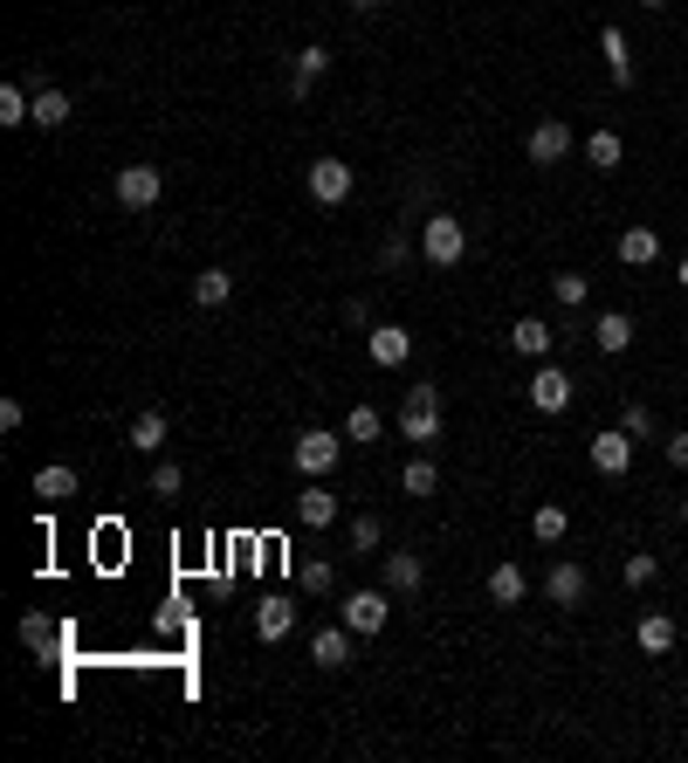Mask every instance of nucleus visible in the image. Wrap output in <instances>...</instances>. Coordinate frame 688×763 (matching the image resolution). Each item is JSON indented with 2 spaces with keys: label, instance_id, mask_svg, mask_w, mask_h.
Returning <instances> with one entry per match:
<instances>
[{
  "label": "nucleus",
  "instance_id": "obj_1",
  "mask_svg": "<svg viewBox=\"0 0 688 763\" xmlns=\"http://www.w3.org/2000/svg\"><path fill=\"white\" fill-rule=\"evenodd\" d=\"M462 254H469V227L454 220V214H427V220H420V262L454 269Z\"/></svg>",
  "mask_w": 688,
  "mask_h": 763
},
{
  "label": "nucleus",
  "instance_id": "obj_2",
  "mask_svg": "<svg viewBox=\"0 0 688 763\" xmlns=\"http://www.w3.org/2000/svg\"><path fill=\"white\" fill-rule=\"evenodd\" d=\"M290 462H296V475H311V481H324L330 468L345 462V434H324V426H311V434H296V447H290Z\"/></svg>",
  "mask_w": 688,
  "mask_h": 763
},
{
  "label": "nucleus",
  "instance_id": "obj_3",
  "mask_svg": "<svg viewBox=\"0 0 688 763\" xmlns=\"http://www.w3.org/2000/svg\"><path fill=\"white\" fill-rule=\"evenodd\" d=\"M117 207L124 214H145V207H159V193H166V172L159 166H117Z\"/></svg>",
  "mask_w": 688,
  "mask_h": 763
},
{
  "label": "nucleus",
  "instance_id": "obj_4",
  "mask_svg": "<svg viewBox=\"0 0 688 763\" xmlns=\"http://www.w3.org/2000/svg\"><path fill=\"white\" fill-rule=\"evenodd\" d=\"M386 619H393V599L386 592H345V626L359 633V640L386 633Z\"/></svg>",
  "mask_w": 688,
  "mask_h": 763
},
{
  "label": "nucleus",
  "instance_id": "obj_5",
  "mask_svg": "<svg viewBox=\"0 0 688 763\" xmlns=\"http://www.w3.org/2000/svg\"><path fill=\"white\" fill-rule=\"evenodd\" d=\"M303 186H311L317 207H345V200H351V166L345 159H317L311 172H303Z\"/></svg>",
  "mask_w": 688,
  "mask_h": 763
},
{
  "label": "nucleus",
  "instance_id": "obj_6",
  "mask_svg": "<svg viewBox=\"0 0 688 763\" xmlns=\"http://www.w3.org/2000/svg\"><path fill=\"white\" fill-rule=\"evenodd\" d=\"M523 151H530V166H565V151H572V124H565V117H544L538 132L523 138Z\"/></svg>",
  "mask_w": 688,
  "mask_h": 763
},
{
  "label": "nucleus",
  "instance_id": "obj_7",
  "mask_svg": "<svg viewBox=\"0 0 688 763\" xmlns=\"http://www.w3.org/2000/svg\"><path fill=\"white\" fill-rule=\"evenodd\" d=\"M593 468L613 475V481L633 468V434H627V426H606V434H593Z\"/></svg>",
  "mask_w": 688,
  "mask_h": 763
},
{
  "label": "nucleus",
  "instance_id": "obj_8",
  "mask_svg": "<svg viewBox=\"0 0 688 763\" xmlns=\"http://www.w3.org/2000/svg\"><path fill=\"white\" fill-rule=\"evenodd\" d=\"M585 592H593L585 565H572V557H565V565H551V578H544V599L551 605H565V613H572V605H585Z\"/></svg>",
  "mask_w": 688,
  "mask_h": 763
},
{
  "label": "nucleus",
  "instance_id": "obj_9",
  "mask_svg": "<svg viewBox=\"0 0 688 763\" xmlns=\"http://www.w3.org/2000/svg\"><path fill=\"white\" fill-rule=\"evenodd\" d=\"M530 406H538V413H565L572 406V372L538 365V378H530Z\"/></svg>",
  "mask_w": 688,
  "mask_h": 763
},
{
  "label": "nucleus",
  "instance_id": "obj_10",
  "mask_svg": "<svg viewBox=\"0 0 688 763\" xmlns=\"http://www.w3.org/2000/svg\"><path fill=\"white\" fill-rule=\"evenodd\" d=\"M406 358H414V330H399V323H372V365L399 372Z\"/></svg>",
  "mask_w": 688,
  "mask_h": 763
},
{
  "label": "nucleus",
  "instance_id": "obj_11",
  "mask_svg": "<svg viewBox=\"0 0 688 763\" xmlns=\"http://www.w3.org/2000/svg\"><path fill=\"white\" fill-rule=\"evenodd\" d=\"M420 584H427V565H420V557H414V550H386V592H393V599H414Z\"/></svg>",
  "mask_w": 688,
  "mask_h": 763
},
{
  "label": "nucleus",
  "instance_id": "obj_12",
  "mask_svg": "<svg viewBox=\"0 0 688 763\" xmlns=\"http://www.w3.org/2000/svg\"><path fill=\"white\" fill-rule=\"evenodd\" d=\"M255 633H262V647L290 640V633H296V605L290 599H262V605H255Z\"/></svg>",
  "mask_w": 688,
  "mask_h": 763
},
{
  "label": "nucleus",
  "instance_id": "obj_13",
  "mask_svg": "<svg viewBox=\"0 0 688 763\" xmlns=\"http://www.w3.org/2000/svg\"><path fill=\"white\" fill-rule=\"evenodd\" d=\"M296 523L303 529H330V523H338V496H330L324 481H311V489L296 496Z\"/></svg>",
  "mask_w": 688,
  "mask_h": 763
},
{
  "label": "nucleus",
  "instance_id": "obj_14",
  "mask_svg": "<svg viewBox=\"0 0 688 763\" xmlns=\"http://www.w3.org/2000/svg\"><path fill=\"white\" fill-rule=\"evenodd\" d=\"M311 660L324 674H338V668H351V626H324L317 640H311Z\"/></svg>",
  "mask_w": 688,
  "mask_h": 763
},
{
  "label": "nucleus",
  "instance_id": "obj_15",
  "mask_svg": "<svg viewBox=\"0 0 688 763\" xmlns=\"http://www.w3.org/2000/svg\"><path fill=\"white\" fill-rule=\"evenodd\" d=\"M551 338H557V330L544 317H517V323H509V351H523V358H544Z\"/></svg>",
  "mask_w": 688,
  "mask_h": 763
},
{
  "label": "nucleus",
  "instance_id": "obj_16",
  "mask_svg": "<svg viewBox=\"0 0 688 763\" xmlns=\"http://www.w3.org/2000/svg\"><path fill=\"white\" fill-rule=\"evenodd\" d=\"M593 344L620 358V351L633 344V317H627V310H599V317H593Z\"/></svg>",
  "mask_w": 688,
  "mask_h": 763
},
{
  "label": "nucleus",
  "instance_id": "obj_17",
  "mask_svg": "<svg viewBox=\"0 0 688 763\" xmlns=\"http://www.w3.org/2000/svg\"><path fill=\"white\" fill-rule=\"evenodd\" d=\"M620 262L627 269H654L661 262V235H654V227H627V235H620Z\"/></svg>",
  "mask_w": 688,
  "mask_h": 763
},
{
  "label": "nucleus",
  "instance_id": "obj_18",
  "mask_svg": "<svg viewBox=\"0 0 688 763\" xmlns=\"http://www.w3.org/2000/svg\"><path fill=\"white\" fill-rule=\"evenodd\" d=\"M599 56H606V69H613V83L633 90V48H627L620 29H599Z\"/></svg>",
  "mask_w": 688,
  "mask_h": 763
},
{
  "label": "nucleus",
  "instance_id": "obj_19",
  "mask_svg": "<svg viewBox=\"0 0 688 763\" xmlns=\"http://www.w3.org/2000/svg\"><path fill=\"white\" fill-rule=\"evenodd\" d=\"M523 599H530L523 565H496V571H489V605H523Z\"/></svg>",
  "mask_w": 688,
  "mask_h": 763
},
{
  "label": "nucleus",
  "instance_id": "obj_20",
  "mask_svg": "<svg viewBox=\"0 0 688 763\" xmlns=\"http://www.w3.org/2000/svg\"><path fill=\"white\" fill-rule=\"evenodd\" d=\"M633 647H641V653H668V647H675V619H668V613H641V626H633Z\"/></svg>",
  "mask_w": 688,
  "mask_h": 763
},
{
  "label": "nucleus",
  "instance_id": "obj_21",
  "mask_svg": "<svg viewBox=\"0 0 688 763\" xmlns=\"http://www.w3.org/2000/svg\"><path fill=\"white\" fill-rule=\"evenodd\" d=\"M227 296H235V275H227V269H200L193 275V303H200V310H221Z\"/></svg>",
  "mask_w": 688,
  "mask_h": 763
},
{
  "label": "nucleus",
  "instance_id": "obj_22",
  "mask_svg": "<svg viewBox=\"0 0 688 763\" xmlns=\"http://www.w3.org/2000/svg\"><path fill=\"white\" fill-rule=\"evenodd\" d=\"M124 447H138V454H159V447H166V413H159V406L132 420V434H124Z\"/></svg>",
  "mask_w": 688,
  "mask_h": 763
},
{
  "label": "nucleus",
  "instance_id": "obj_23",
  "mask_svg": "<svg viewBox=\"0 0 688 763\" xmlns=\"http://www.w3.org/2000/svg\"><path fill=\"white\" fill-rule=\"evenodd\" d=\"M69 90H56V83H42L35 90V124H42V132H56V124H69Z\"/></svg>",
  "mask_w": 688,
  "mask_h": 763
},
{
  "label": "nucleus",
  "instance_id": "obj_24",
  "mask_svg": "<svg viewBox=\"0 0 688 763\" xmlns=\"http://www.w3.org/2000/svg\"><path fill=\"white\" fill-rule=\"evenodd\" d=\"M76 489H83V481H76V468H63V462H56V468H42V475H35V496H42L48 509H56V502H69Z\"/></svg>",
  "mask_w": 688,
  "mask_h": 763
},
{
  "label": "nucleus",
  "instance_id": "obj_25",
  "mask_svg": "<svg viewBox=\"0 0 688 763\" xmlns=\"http://www.w3.org/2000/svg\"><path fill=\"white\" fill-rule=\"evenodd\" d=\"M399 489H406V496H420V502H427V496H441V468L420 454V462H406V468H399Z\"/></svg>",
  "mask_w": 688,
  "mask_h": 763
},
{
  "label": "nucleus",
  "instance_id": "obj_26",
  "mask_svg": "<svg viewBox=\"0 0 688 763\" xmlns=\"http://www.w3.org/2000/svg\"><path fill=\"white\" fill-rule=\"evenodd\" d=\"M399 434H406V441H420V447H435V441H441V413H420V406H399Z\"/></svg>",
  "mask_w": 688,
  "mask_h": 763
},
{
  "label": "nucleus",
  "instance_id": "obj_27",
  "mask_svg": "<svg viewBox=\"0 0 688 763\" xmlns=\"http://www.w3.org/2000/svg\"><path fill=\"white\" fill-rule=\"evenodd\" d=\"M530 529H538V544H565V529H572V516L557 502H538L530 509Z\"/></svg>",
  "mask_w": 688,
  "mask_h": 763
},
{
  "label": "nucleus",
  "instance_id": "obj_28",
  "mask_svg": "<svg viewBox=\"0 0 688 763\" xmlns=\"http://www.w3.org/2000/svg\"><path fill=\"white\" fill-rule=\"evenodd\" d=\"M585 159H593V172H613V166L627 159V145H620V132H593V138H585Z\"/></svg>",
  "mask_w": 688,
  "mask_h": 763
},
{
  "label": "nucleus",
  "instance_id": "obj_29",
  "mask_svg": "<svg viewBox=\"0 0 688 763\" xmlns=\"http://www.w3.org/2000/svg\"><path fill=\"white\" fill-rule=\"evenodd\" d=\"M21 647H35V653H63V633L48 626L42 613H29V619H21Z\"/></svg>",
  "mask_w": 688,
  "mask_h": 763
},
{
  "label": "nucleus",
  "instance_id": "obj_30",
  "mask_svg": "<svg viewBox=\"0 0 688 763\" xmlns=\"http://www.w3.org/2000/svg\"><path fill=\"white\" fill-rule=\"evenodd\" d=\"M379 426H386V420H379V406H351V413H345V441H379Z\"/></svg>",
  "mask_w": 688,
  "mask_h": 763
},
{
  "label": "nucleus",
  "instance_id": "obj_31",
  "mask_svg": "<svg viewBox=\"0 0 688 763\" xmlns=\"http://www.w3.org/2000/svg\"><path fill=\"white\" fill-rule=\"evenodd\" d=\"M620 578L633 584V592H647V584L661 578V557H654V550H633V557H627V565H620Z\"/></svg>",
  "mask_w": 688,
  "mask_h": 763
},
{
  "label": "nucleus",
  "instance_id": "obj_32",
  "mask_svg": "<svg viewBox=\"0 0 688 763\" xmlns=\"http://www.w3.org/2000/svg\"><path fill=\"white\" fill-rule=\"evenodd\" d=\"M551 296L565 303V310H578V303H585V275H578V269H557V275H551Z\"/></svg>",
  "mask_w": 688,
  "mask_h": 763
},
{
  "label": "nucleus",
  "instance_id": "obj_33",
  "mask_svg": "<svg viewBox=\"0 0 688 763\" xmlns=\"http://www.w3.org/2000/svg\"><path fill=\"white\" fill-rule=\"evenodd\" d=\"M324 69H330V48H324V42H311V48L296 56V83H317Z\"/></svg>",
  "mask_w": 688,
  "mask_h": 763
},
{
  "label": "nucleus",
  "instance_id": "obj_34",
  "mask_svg": "<svg viewBox=\"0 0 688 763\" xmlns=\"http://www.w3.org/2000/svg\"><path fill=\"white\" fill-rule=\"evenodd\" d=\"M379 537H386V529H379V516H351V550H359V557H372Z\"/></svg>",
  "mask_w": 688,
  "mask_h": 763
},
{
  "label": "nucleus",
  "instance_id": "obj_35",
  "mask_svg": "<svg viewBox=\"0 0 688 763\" xmlns=\"http://www.w3.org/2000/svg\"><path fill=\"white\" fill-rule=\"evenodd\" d=\"M620 426H627V434H633V441H654V434H661V426H654V413H647V406H641V399H633V406H627V413H620Z\"/></svg>",
  "mask_w": 688,
  "mask_h": 763
},
{
  "label": "nucleus",
  "instance_id": "obj_36",
  "mask_svg": "<svg viewBox=\"0 0 688 763\" xmlns=\"http://www.w3.org/2000/svg\"><path fill=\"white\" fill-rule=\"evenodd\" d=\"M187 489V468L180 462H159V468H151V496H180Z\"/></svg>",
  "mask_w": 688,
  "mask_h": 763
},
{
  "label": "nucleus",
  "instance_id": "obj_37",
  "mask_svg": "<svg viewBox=\"0 0 688 763\" xmlns=\"http://www.w3.org/2000/svg\"><path fill=\"white\" fill-rule=\"evenodd\" d=\"M296 578H303V584H311V592H317V599L330 592V584H338V571H330V565H324V557H311V565H296Z\"/></svg>",
  "mask_w": 688,
  "mask_h": 763
},
{
  "label": "nucleus",
  "instance_id": "obj_38",
  "mask_svg": "<svg viewBox=\"0 0 688 763\" xmlns=\"http://www.w3.org/2000/svg\"><path fill=\"white\" fill-rule=\"evenodd\" d=\"M406 406H420V413H441V386H427V378H420V386H406Z\"/></svg>",
  "mask_w": 688,
  "mask_h": 763
},
{
  "label": "nucleus",
  "instance_id": "obj_39",
  "mask_svg": "<svg viewBox=\"0 0 688 763\" xmlns=\"http://www.w3.org/2000/svg\"><path fill=\"white\" fill-rule=\"evenodd\" d=\"M187 626H193V613H187V605H166V613H159V633H166V640H180Z\"/></svg>",
  "mask_w": 688,
  "mask_h": 763
},
{
  "label": "nucleus",
  "instance_id": "obj_40",
  "mask_svg": "<svg viewBox=\"0 0 688 763\" xmlns=\"http://www.w3.org/2000/svg\"><path fill=\"white\" fill-rule=\"evenodd\" d=\"M406 254H414V248H406V235H393L386 248H379V262H386V269H406Z\"/></svg>",
  "mask_w": 688,
  "mask_h": 763
},
{
  "label": "nucleus",
  "instance_id": "obj_41",
  "mask_svg": "<svg viewBox=\"0 0 688 763\" xmlns=\"http://www.w3.org/2000/svg\"><path fill=\"white\" fill-rule=\"evenodd\" d=\"M668 462H675V468H688V434H668Z\"/></svg>",
  "mask_w": 688,
  "mask_h": 763
},
{
  "label": "nucleus",
  "instance_id": "obj_42",
  "mask_svg": "<svg viewBox=\"0 0 688 763\" xmlns=\"http://www.w3.org/2000/svg\"><path fill=\"white\" fill-rule=\"evenodd\" d=\"M641 8H647V14H661V8H675V0H641Z\"/></svg>",
  "mask_w": 688,
  "mask_h": 763
},
{
  "label": "nucleus",
  "instance_id": "obj_43",
  "mask_svg": "<svg viewBox=\"0 0 688 763\" xmlns=\"http://www.w3.org/2000/svg\"><path fill=\"white\" fill-rule=\"evenodd\" d=\"M675 283H681V289H688V254H681V269H675Z\"/></svg>",
  "mask_w": 688,
  "mask_h": 763
},
{
  "label": "nucleus",
  "instance_id": "obj_44",
  "mask_svg": "<svg viewBox=\"0 0 688 763\" xmlns=\"http://www.w3.org/2000/svg\"><path fill=\"white\" fill-rule=\"evenodd\" d=\"M351 8H386V0H351Z\"/></svg>",
  "mask_w": 688,
  "mask_h": 763
},
{
  "label": "nucleus",
  "instance_id": "obj_45",
  "mask_svg": "<svg viewBox=\"0 0 688 763\" xmlns=\"http://www.w3.org/2000/svg\"><path fill=\"white\" fill-rule=\"evenodd\" d=\"M681 523H688V496H681Z\"/></svg>",
  "mask_w": 688,
  "mask_h": 763
}]
</instances>
